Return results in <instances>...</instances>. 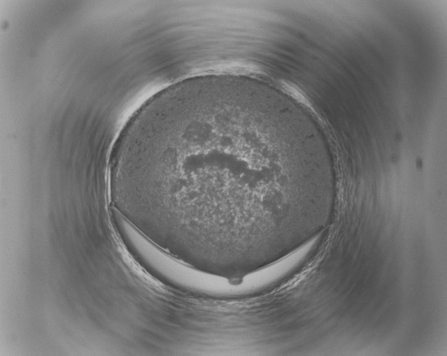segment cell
Instances as JSON below:
<instances>
[{
	"mask_svg": "<svg viewBox=\"0 0 447 356\" xmlns=\"http://www.w3.org/2000/svg\"><path fill=\"white\" fill-rule=\"evenodd\" d=\"M283 105L272 87L239 76L158 93L114 146L113 198L149 239L199 271L238 278L278 261L310 213L287 160Z\"/></svg>",
	"mask_w": 447,
	"mask_h": 356,
	"instance_id": "obj_1",
	"label": "cell"
}]
</instances>
